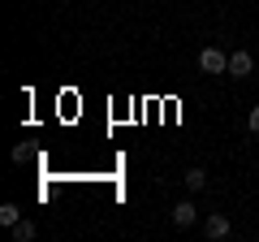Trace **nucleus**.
<instances>
[{"label": "nucleus", "mask_w": 259, "mask_h": 242, "mask_svg": "<svg viewBox=\"0 0 259 242\" xmlns=\"http://www.w3.org/2000/svg\"><path fill=\"white\" fill-rule=\"evenodd\" d=\"M246 126H250V134H259V104L250 108V117H246Z\"/></svg>", "instance_id": "6e6552de"}, {"label": "nucleus", "mask_w": 259, "mask_h": 242, "mask_svg": "<svg viewBox=\"0 0 259 242\" xmlns=\"http://www.w3.org/2000/svg\"><path fill=\"white\" fill-rule=\"evenodd\" d=\"M9 233H13V242H30V238H35V225H30V221H18Z\"/></svg>", "instance_id": "0eeeda50"}, {"label": "nucleus", "mask_w": 259, "mask_h": 242, "mask_svg": "<svg viewBox=\"0 0 259 242\" xmlns=\"http://www.w3.org/2000/svg\"><path fill=\"white\" fill-rule=\"evenodd\" d=\"M203 186H207V173H203V169H186V190H190V195H199Z\"/></svg>", "instance_id": "39448f33"}, {"label": "nucleus", "mask_w": 259, "mask_h": 242, "mask_svg": "<svg viewBox=\"0 0 259 242\" xmlns=\"http://www.w3.org/2000/svg\"><path fill=\"white\" fill-rule=\"evenodd\" d=\"M203 233H207L212 242H221V238H229V233H233V225H229V216H207V221H203Z\"/></svg>", "instance_id": "7ed1b4c3"}, {"label": "nucleus", "mask_w": 259, "mask_h": 242, "mask_svg": "<svg viewBox=\"0 0 259 242\" xmlns=\"http://www.w3.org/2000/svg\"><path fill=\"white\" fill-rule=\"evenodd\" d=\"M199 69H203V74H229V56H225L221 48H203V52H199Z\"/></svg>", "instance_id": "f257e3e1"}, {"label": "nucleus", "mask_w": 259, "mask_h": 242, "mask_svg": "<svg viewBox=\"0 0 259 242\" xmlns=\"http://www.w3.org/2000/svg\"><path fill=\"white\" fill-rule=\"evenodd\" d=\"M250 69H255V56H250V52H242V48L229 52V74L233 78H250Z\"/></svg>", "instance_id": "f03ea898"}, {"label": "nucleus", "mask_w": 259, "mask_h": 242, "mask_svg": "<svg viewBox=\"0 0 259 242\" xmlns=\"http://www.w3.org/2000/svg\"><path fill=\"white\" fill-rule=\"evenodd\" d=\"M194 221H199V212H194V204H190V199L173 204V225H177V229H190Z\"/></svg>", "instance_id": "20e7f679"}, {"label": "nucleus", "mask_w": 259, "mask_h": 242, "mask_svg": "<svg viewBox=\"0 0 259 242\" xmlns=\"http://www.w3.org/2000/svg\"><path fill=\"white\" fill-rule=\"evenodd\" d=\"M18 221H22V208L18 204H0V225H5V229H13Z\"/></svg>", "instance_id": "423d86ee"}]
</instances>
